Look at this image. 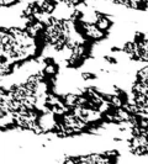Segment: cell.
Segmentation results:
<instances>
[{"label":"cell","mask_w":148,"mask_h":164,"mask_svg":"<svg viewBox=\"0 0 148 164\" xmlns=\"http://www.w3.org/2000/svg\"><path fill=\"white\" fill-rule=\"evenodd\" d=\"M95 24H96V26H98L100 30H103V31H105V32H107V31L110 30V27H111V20H110L109 18H106L105 15L101 16L100 19H98Z\"/></svg>","instance_id":"7a4b0ae2"},{"label":"cell","mask_w":148,"mask_h":164,"mask_svg":"<svg viewBox=\"0 0 148 164\" xmlns=\"http://www.w3.org/2000/svg\"><path fill=\"white\" fill-rule=\"evenodd\" d=\"M146 130H147V133H148V126H147V128H146Z\"/></svg>","instance_id":"9c48e42d"},{"label":"cell","mask_w":148,"mask_h":164,"mask_svg":"<svg viewBox=\"0 0 148 164\" xmlns=\"http://www.w3.org/2000/svg\"><path fill=\"white\" fill-rule=\"evenodd\" d=\"M82 79L87 80V81L88 80H94V79H96V75L92 72H84V73H82Z\"/></svg>","instance_id":"5b68a950"},{"label":"cell","mask_w":148,"mask_h":164,"mask_svg":"<svg viewBox=\"0 0 148 164\" xmlns=\"http://www.w3.org/2000/svg\"><path fill=\"white\" fill-rule=\"evenodd\" d=\"M111 104H112V106L114 107H116V109H119V107H122V105H123V101H122V98L120 96V95H117V94H114L112 93V98H111Z\"/></svg>","instance_id":"3957f363"},{"label":"cell","mask_w":148,"mask_h":164,"mask_svg":"<svg viewBox=\"0 0 148 164\" xmlns=\"http://www.w3.org/2000/svg\"><path fill=\"white\" fill-rule=\"evenodd\" d=\"M0 3H2V6H11L18 3V0H0Z\"/></svg>","instance_id":"8992f818"},{"label":"cell","mask_w":148,"mask_h":164,"mask_svg":"<svg viewBox=\"0 0 148 164\" xmlns=\"http://www.w3.org/2000/svg\"><path fill=\"white\" fill-rule=\"evenodd\" d=\"M104 61H106L109 64H116L117 59L114 56H104Z\"/></svg>","instance_id":"52a82bcc"},{"label":"cell","mask_w":148,"mask_h":164,"mask_svg":"<svg viewBox=\"0 0 148 164\" xmlns=\"http://www.w3.org/2000/svg\"><path fill=\"white\" fill-rule=\"evenodd\" d=\"M110 51H111L112 53H114V52H115V53H117V52H121V51H123V49H121V48H120V47H117V46H112V47L110 48Z\"/></svg>","instance_id":"ba28073f"},{"label":"cell","mask_w":148,"mask_h":164,"mask_svg":"<svg viewBox=\"0 0 148 164\" xmlns=\"http://www.w3.org/2000/svg\"><path fill=\"white\" fill-rule=\"evenodd\" d=\"M40 3V6H41V10L43 13H47V14H52L54 10H56V3L53 0H41Z\"/></svg>","instance_id":"6da1fadb"},{"label":"cell","mask_w":148,"mask_h":164,"mask_svg":"<svg viewBox=\"0 0 148 164\" xmlns=\"http://www.w3.org/2000/svg\"><path fill=\"white\" fill-rule=\"evenodd\" d=\"M43 70H45V73H46V75H49V76H53L56 73H57V65L56 64H53V63H51V64H46L45 65V68H43Z\"/></svg>","instance_id":"277c9868"}]
</instances>
